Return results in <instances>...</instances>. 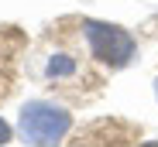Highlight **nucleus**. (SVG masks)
<instances>
[{
    "label": "nucleus",
    "instance_id": "f257e3e1",
    "mask_svg": "<svg viewBox=\"0 0 158 147\" xmlns=\"http://www.w3.org/2000/svg\"><path fill=\"white\" fill-rule=\"evenodd\" d=\"M69 17L52 24L41 34V41L35 44V52H28V68L41 79V86H48L52 92L65 96V99H89L93 92L103 89V72L89 52L79 28H69Z\"/></svg>",
    "mask_w": 158,
    "mask_h": 147
},
{
    "label": "nucleus",
    "instance_id": "f03ea898",
    "mask_svg": "<svg viewBox=\"0 0 158 147\" xmlns=\"http://www.w3.org/2000/svg\"><path fill=\"white\" fill-rule=\"evenodd\" d=\"M76 28H79V38H83L89 58L107 68V72H117L124 68L131 58L138 55V41L131 38L124 28L117 24H103V21H89V17H76Z\"/></svg>",
    "mask_w": 158,
    "mask_h": 147
},
{
    "label": "nucleus",
    "instance_id": "7ed1b4c3",
    "mask_svg": "<svg viewBox=\"0 0 158 147\" xmlns=\"http://www.w3.org/2000/svg\"><path fill=\"white\" fill-rule=\"evenodd\" d=\"M17 127H21V140H28V144H59L72 130V113L59 103L35 99L21 110Z\"/></svg>",
    "mask_w": 158,
    "mask_h": 147
},
{
    "label": "nucleus",
    "instance_id": "20e7f679",
    "mask_svg": "<svg viewBox=\"0 0 158 147\" xmlns=\"http://www.w3.org/2000/svg\"><path fill=\"white\" fill-rule=\"evenodd\" d=\"M21 52H24V34L17 28H0V99H7L14 89Z\"/></svg>",
    "mask_w": 158,
    "mask_h": 147
},
{
    "label": "nucleus",
    "instance_id": "39448f33",
    "mask_svg": "<svg viewBox=\"0 0 158 147\" xmlns=\"http://www.w3.org/2000/svg\"><path fill=\"white\" fill-rule=\"evenodd\" d=\"M7 140H10V127L4 123V120H0V144H7Z\"/></svg>",
    "mask_w": 158,
    "mask_h": 147
}]
</instances>
